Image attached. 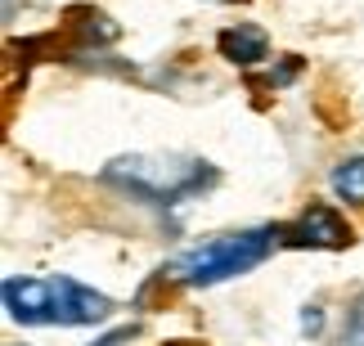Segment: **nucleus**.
<instances>
[{"label":"nucleus","instance_id":"nucleus-1","mask_svg":"<svg viewBox=\"0 0 364 346\" xmlns=\"http://www.w3.org/2000/svg\"><path fill=\"white\" fill-rule=\"evenodd\" d=\"M104 180L126 189V193H135V198L171 207L180 198H193V193L212 189L216 167L203 162V158H180V153H131V158L108 162Z\"/></svg>","mask_w":364,"mask_h":346},{"label":"nucleus","instance_id":"nucleus-2","mask_svg":"<svg viewBox=\"0 0 364 346\" xmlns=\"http://www.w3.org/2000/svg\"><path fill=\"white\" fill-rule=\"evenodd\" d=\"M279 239V229L270 225H257V229H239V234H220V239L193 247L189 256H180V283L189 288H212V283H225L234 274H247L252 266H261L270 256V247Z\"/></svg>","mask_w":364,"mask_h":346},{"label":"nucleus","instance_id":"nucleus-3","mask_svg":"<svg viewBox=\"0 0 364 346\" xmlns=\"http://www.w3.org/2000/svg\"><path fill=\"white\" fill-rule=\"evenodd\" d=\"M279 243H288V247H346L351 243V225L338 216V207L311 202L292 225L279 229Z\"/></svg>","mask_w":364,"mask_h":346},{"label":"nucleus","instance_id":"nucleus-4","mask_svg":"<svg viewBox=\"0 0 364 346\" xmlns=\"http://www.w3.org/2000/svg\"><path fill=\"white\" fill-rule=\"evenodd\" d=\"M50 288H54V324H68V328L100 324V320H108V310H113V301H108L104 293L68 279V274H54Z\"/></svg>","mask_w":364,"mask_h":346},{"label":"nucleus","instance_id":"nucleus-5","mask_svg":"<svg viewBox=\"0 0 364 346\" xmlns=\"http://www.w3.org/2000/svg\"><path fill=\"white\" fill-rule=\"evenodd\" d=\"M5 297V310L14 315L18 324H54V288L50 279H5L0 288Z\"/></svg>","mask_w":364,"mask_h":346},{"label":"nucleus","instance_id":"nucleus-6","mask_svg":"<svg viewBox=\"0 0 364 346\" xmlns=\"http://www.w3.org/2000/svg\"><path fill=\"white\" fill-rule=\"evenodd\" d=\"M216 45H220V54H225L230 63H239V67H252V63H261L265 54H270V40H265V32H261V27H252V23L225 27V32L216 36Z\"/></svg>","mask_w":364,"mask_h":346},{"label":"nucleus","instance_id":"nucleus-7","mask_svg":"<svg viewBox=\"0 0 364 346\" xmlns=\"http://www.w3.org/2000/svg\"><path fill=\"white\" fill-rule=\"evenodd\" d=\"M328 185H333V193H338L342 202L364 207V158H342L338 167H333Z\"/></svg>","mask_w":364,"mask_h":346},{"label":"nucleus","instance_id":"nucleus-8","mask_svg":"<svg viewBox=\"0 0 364 346\" xmlns=\"http://www.w3.org/2000/svg\"><path fill=\"white\" fill-rule=\"evenodd\" d=\"M81 18H86V23H77V27H81L86 40H104V45H108V40L122 36V27L108 18V13H100V9H81Z\"/></svg>","mask_w":364,"mask_h":346},{"label":"nucleus","instance_id":"nucleus-9","mask_svg":"<svg viewBox=\"0 0 364 346\" xmlns=\"http://www.w3.org/2000/svg\"><path fill=\"white\" fill-rule=\"evenodd\" d=\"M333 346H364V293L351 301V310H346V324Z\"/></svg>","mask_w":364,"mask_h":346},{"label":"nucleus","instance_id":"nucleus-10","mask_svg":"<svg viewBox=\"0 0 364 346\" xmlns=\"http://www.w3.org/2000/svg\"><path fill=\"white\" fill-rule=\"evenodd\" d=\"M319 328H324V306H306L301 310V333L306 337H319Z\"/></svg>","mask_w":364,"mask_h":346},{"label":"nucleus","instance_id":"nucleus-11","mask_svg":"<svg viewBox=\"0 0 364 346\" xmlns=\"http://www.w3.org/2000/svg\"><path fill=\"white\" fill-rule=\"evenodd\" d=\"M135 337V324H126V328H113V333H104L95 346H122V342H131Z\"/></svg>","mask_w":364,"mask_h":346},{"label":"nucleus","instance_id":"nucleus-12","mask_svg":"<svg viewBox=\"0 0 364 346\" xmlns=\"http://www.w3.org/2000/svg\"><path fill=\"white\" fill-rule=\"evenodd\" d=\"M9 9H14V0H5V13H9Z\"/></svg>","mask_w":364,"mask_h":346}]
</instances>
